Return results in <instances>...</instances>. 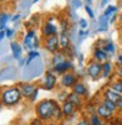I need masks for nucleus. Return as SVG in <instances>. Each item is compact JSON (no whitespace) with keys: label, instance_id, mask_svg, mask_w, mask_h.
<instances>
[{"label":"nucleus","instance_id":"1","mask_svg":"<svg viewBox=\"0 0 122 125\" xmlns=\"http://www.w3.org/2000/svg\"><path fill=\"white\" fill-rule=\"evenodd\" d=\"M57 107V102L54 99H43L38 103L35 112L39 119L42 120H49L52 116L54 109Z\"/></svg>","mask_w":122,"mask_h":125},{"label":"nucleus","instance_id":"2","mask_svg":"<svg viewBox=\"0 0 122 125\" xmlns=\"http://www.w3.org/2000/svg\"><path fill=\"white\" fill-rule=\"evenodd\" d=\"M21 98H22V93H21V90L17 87L8 88L1 93V101L5 105H14L18 103Z\"/></svg>","mask_w":122,"mask_h":125},{"label":"nucleus","instance_id":"3","mask_svg":"<svg viewBox=\"0 0 122 125\" xmlns=\"http://www.w3.org/2000/svg\"><path fill=\"white\" fill-rule=\"evenodd\" d=\"M43 73V62L40 60V58H37L31 65L26 66L25 71H23V76L25 79H33L35 76H39Z\"/></svg>","mask_w":122,"mask_h":125},{"label":"nucleus","instance_id":"4","mask_svg":"<svg viewBox=\"0 0 122 125\" xmlns=\"http://www.w3.org/2000/svg\"><path fill=\"white\" fill-rule=\"evenodd\" d=\"M23 44L31 52H33V49L38 48V37L35 36L34 31H28L27 32V34H26V37L23 39Z\"/></svg>","mask_w":122,"mask_h":125},{"label":"nucleus","instance_id":"5","mask_svg":"<svg viewBox=\"0 0 122 125\" xmlns=\"http://www.w3.org/2000/svg\"><path fill=\"white\" fill-rule=\"evenodd\" d=\"M87 74L93 80L99 79L100 75H101V64L98 62V61H92L90 64L88 65V68H87Z\"/></svg>","mask_w":122,"mask_h":125},{"label":"nucleus","instance_id":"6","mask_svg":"<svg viewBox=\"0 0 122 125\" xmlns=\"http://www.w3.org/2000/svg\"><path fill=\"white\" fill-rule=\"evenodd\" d=\"M44 45H45V49H46L48 52H50V53H56L57 49H59V45H60V43H59V37H57V36H52V37L46 38Z\"/></svg>","mask_w":122,"mask_h":125},{"label":"nucleus","instance_id":"7","mask_svg":"<svg viewBox=\"0 0 122 125\" xmlns=\"http://www.w3.org/2000/svg\"><path fill=\"white\" fill-rule=\"evenodd\" d=\"M42 32H43V36H45L46 38L49 37H52V36H57V27L51 23V19L42 27Z\"/></svg>","mask_w":122,"mask_h":125},{"label":"nucleus","instance_id":"8","mask_svg":"<svg viewBox=\"0 0 122 125\" xmlns=\"http://www.w3.org/2000/svg\"><path fill=\"white\" fill-rule=\"evenodd\" d=\"M76 76L72 73H66L61 76V85L64 87H73L76 85Z\"/></svg>","mask_w":122,"mask_h":125},{"label":"nucleus","instance_id":"9","mask_svg":"<svg viewBox=\"0 0 122 125\" xmlns=\"http://www.w3.org/2000/svg\"><path fill=\"white\" fill-rule=\"evenodd\" d=\"M16 76V69L14 66H6L4 70L0 71V81H6L14 79Z\"/></svg>","mask_w":122,"mask_h":125},{"label":"nucleus","instance_id":"10","mask_svg":"<svg viewBox=\"0 0 122 125\" xmlns=\"http://www.w3.org/2000/svg\"><path fill=\"white\" fill-rule=\"evenodd\" d=\"M56 81H57L56 76L54 74H51V73H48L45 75V77H44L43 86H44L45 90H52L55 87V85H56Z\"/></svg>","mask_w":122,"mask_h":125},{"label":"nucleus","instance_id":"11","mask_svg":"<svg viewBox=\"0 0 122 125\" xmlns=\"http://www.w3.org/2000/svg\"><path fill=\"white\" fill-rule=\"evenodd\" d=\"M21 93H22V97H26V98H31L33 96V93L38 90L35 85H32V83H26V85H22L21 86Z\"/></svg>","mask_w":122,"mask_h":125},{"label":"nucleus","instance_id":"12","mask_svg":"<svg viewBox=\"0 0 122 125\" xmlns=\"http://www.w3.org/2000/svg\"><path fill=\"white\" fill-rule=\"evenodd\" d=\"M122 98V96L120 94V93H117V92H115L112 88H107V90H105V92H104V99H107V101H111V102H117L118 99H121Z\"/></svg>","mask_w":122,"mask_h":125},{"label":"nucleus","instance_id":"13","mask_svg":"<svg viewBox=\"0 0 122 125\" xmlns=\"http://www.w3.org/2000/svg\"><path fill=\"white\" fill-rule=\"evenodd\" d=\"M95 112H96V114H98L100 118H103V119H110V118L112 116V112H110V110H109L105 105H103V104L96 105Z\"/></svg>","mask_w":122,"mask_h":125},{"label":"nucleus","instance_id":"14","mask_svg":"<svg viewBox=\"0 0 122 125\" xmlns=\"http://www.w3.org/2000/svg\"><path fill=\"white\" fill-rule=\"evenodd\" d=\"M72 68H73V66H72V62L69 61V60H65L64 62H61V64L54 66V70H55L56 73H59V74H61V73H65V74H66V71L70 70V69H72Z\"/></svg>","mask_w":122,"mask_h":125},{"label":"nucleus","instance_id":"15","mask_svg":"<svg viewBox=\"0 0 122 125\" xmlns=\"http://www.w3.org/2000/svg\"><path fill=\"white\" fill-rule=\"evenodd\" d=\"M10 47H11V50H12V56L15 59H17V60H21L22 59V56H21L22 48H21V45L17 42H11L10 43Z\"/></svg>","mask_w":122,"mask_h":125},{"label":"nucleus","instance_id":"16","mask_svg":"<svg viewBox=\"0 0 122 125\" xmlns=\"http://www.w3.org/2000/svg\"><path fill=\"white\" fill-rule=\"evenodd\" d=\"M109 22H110V19L109 17H105L104 15H101L99 19H98V25H99V27H98V31H100V32H105V31H107V26H109Z\"/></svg>","mask_w":122,"mask_h":125},{"label":"nucleus","instance_id":"17","mask_svg":"<svg viewBox=\"0 0 122 125\" xmlns=\"http://www.w3.org/2000/svg\"><path fill=\"white\" fill-rule=\"evenodd\" d=\"M94 59H95V61H98V62H100V61H107V53L106 52H104V49H95L94 50Z\"/></svg>","mask_w":122,"mask_h":125},{"label":"nucleus","instance_id":"18","mask_svg":"<svg viewBox=\"0 0 122 125\" xmlns=\"http://www.w3.org/2000/svg\"><path fill=\"white\" fill-rule=\"evenodd\" d=\"M59 43H60V48L67 49L70 47V34L69 33H60Z\"/></svg>","mask_w":122,"mask_h":125},{"label":"nucleus","instance_id":"19","mask_svg":"<svg viewBox=\"0 0 122 125\" xmlns=\"http://www.w3.org/2000/svg\"><path fill=\"white\" fill-rule=\"evenodd\" d=\"M111 73H112V64L107 60V61H105V62H103L101 64V75H103V77H110V75H111Z\"/></svg>","mask_w":122,"mask_h":125},{"label":"nucleus","instance_id":"20","mask_svg":"<svg viewBox=\"0 0 122 125\" xmlns=\"http://www.w3.org/2000/svg\"><path fill=\"white\" fill-rule=\"evenodd\" d=\"M72 92H73V93H76V94H78V96L81 97V96L87 94L88 90H87V87H86L82 82H76V85L72 87Z\"/></svg>","mask_w":122,"mask_h":125},{"label":"nucleus","instance_id":"21","mask_svg":"<svg viewBox=\"0 0 122 125\" xmlns=\"http://www.w3.org/2000/svg\"><path fill=\"white\" fill-rule=\"evenodd\" d=\"M75 105L71 103V102H69V101H65L64 102V104H62V113H64V115L65 116H69V115H71V114H73V112H75Z\"/></svg>","mask_w":122,"mask_h":125},{"label":"nucleus","instance_id":"22","mask_svg":"<svg viewBox=\"0 0 122 125\" xmlns=\"http://www.w3.org/2000/svg\"><path fill=\"white\" fill-rule=\"evenodd\" d=\"M66 101L71 102L75 107H81V105H82V99H81V97H79L78 94L73 93V92H72V93H70V94H67Z\"/></svg>","mask_w":122,"mask_h":125},{"label":"nucleus","instance_id":"23","mask_svg":"<svg viewBox=\"0 0 122 125\" xmlns=\"http://www.w3.org/2000/svg\"><path fill=\"white\" fill-rule=\"evenodd\" d=\"M10 20V16L5 12H0V31H6V23Z\"/></svg>","mask_w":122,"mask_h":125},{"label":"nucleus","instance_id":"24","mask_svg":"<svg viewBox=\"0 0 122 125\" xmlns=\"http://www.w3.org/2000/svg\"><path fill=\"white\" fill-rule=\"evenodd\" d=\"M65 61V55L62 53H55L54 56H52V65L56 66L59 64H61V62Z\"/></svg>","mask_w":122,"mask_h":125},{"label":"nucleus","instance_id":"25","mask_svg":"<svg viewBox=\"0 0 122 125\" xmlns=\"http://www.w3.org/2000/svg\"><path fill=\"white\" fill-rule=\"evenodd\" d=\"M40 55H39V53L38 52H35V50H33V52H29L28 53V58H27V60H26V66H28V65H31L32 62L37 59V58H39Z\"/></svg>","mask_w":122,"mask_h":125},{"label":"nucleus","instance_id":"26","mask_svg":"<svg viewBox=\"0 0 122 125\" xmlns=\"http://www.w3.org/2000/svg\"><path fill=\"white\" fill-rule=\"evenodd\" d=\"M62 116H64L62 109H61V108L57 105V107L54 109V112H52V116H51V118H52L54 120H60V119L62 118Z\"/></svg>","mask_w":122,"mask_h":125},{"label":"nucleus","instance_id":"27","mask_svg":"<svg viewBox=\"0 0 122 125\" xmlns=\"http://www.w3.org/2000/svg\"><path fill=\"white\" fill-rule=\"evenodd\" d=\"M101 104H103V105H105V107H106V108H107L110 112H112V113H113V112L117 109V107H116V103H115V102H111V101H107V99H104Z\"/></svg>","mask_w":122,"mask_h":125},{"label":"nucleus","instance_id":"28","mask_svg":"<svg viewBox=\"0 0 122 125\" xmlns=\"http://www.w3.org/2000/svg\"><path fill=\"white\" fill-rule=\"evenodd\" d=\"M89 124L90 125H103V121H101V118L95 113V114H92L90 120H89Z\"/></svg>","mask_w":122,"mask_h":125},{"label":"nucleus","instance_id":"29","mask_svg":"<svg viewBox=\"0 0 122 125\" xmlns=\"http://www.w3.org/2000/svg\"><path fill=\"white\" fill-rule=\"evenodd\" d=\"M117 10H118V9H117L116 6H109V8L105 10V12H104V16L110 19L112 15H115V14L117 12Z\"/></svg>","mask_w":122,"mask_h":125},{"label":"nucleus","instance_id":"30","mask_svg":"<svg viewBox=\"0 0 122 125\" xmlns=\"http://www.w3.org/2000/svg\"><path fill=\"white\" fill-rule=\"evenodd\" d=\"M104 52H106L107 54H112L115 52V44L112 42H106V44L104 45Z\"/></svg>","mask_w":122,"mask_h":125},{"label":"nucleus","instance_id":"31","mask_svg":"<svg viewBox=\"0 0 122 125\" xmlns=\"http://www.w3.org/2000/svg\"><path fill=\"white\" fill-rule=\"evenodd\" d=\"M111 88H112L115 92H117V93H120V94L122 96V81H116V82H113L112 86H111Z\"/></svg>","mask_w":122,"mask_h":125},{"label":"nucleus","instance_id":"32","mask_svg":"<svg viewBox=\"0 0 122 125\" xmlns=\"http://www.w3.org/2000/svg\"><path fill=\"white\" fill-rule=\"evenodd\" d=\"M78 23H79V27H81L82 30H84V28L88 27V22H87L86 20H83V19H81V20L78 21Z\"/></svg>","mask_w":122,"mask_h":125},{"label":"nucleus","instance_id":"33","mask_svg":"<svg viewBox=\"0 0 122 125\" xmlns=\"http://www.w3.org/2000/svg\"><path fill=\"white\" fill-rule=\"evenodd\" d=\"M86 11H87V14L89 15V17H90V19H94V12H93V10H92V8H90L89 5H87V6H86Z\"/></svg>","mask_w":122,"mask_h":125},{"label":"nucleus","instance_id":"34","mask_svg":"<svg viewBox=\"0 0 122 125\" xmlns=\"http://www.w3.org/2000/svg\"><path fill=\"white\" fill-rule=\"evenodd\" d=\"M31 125H43V120L39 119V118H35V119L31 123Z\"/></svg>","mask_w":122,"mask_h":125},{"label":"nucleus","instance_id":"35","mask_svg":"<svg viewBox=\"0 0 122 125\" xmlns=\"http://www.w3.org/2000/svg\"><path fill=\"white\" fill-rule=\"evenodd\" d=\"M71 5H73L75 9H79L82 5V1H71Z\"/></svg>","mask_w":122,"mask_h":125},{"label":"nucleus","instance_id":"36","mask_svg":"<svg viewBox=\"0 0 122 125\" xmlns=\"http://www.w3.org/2000/svg\"><path fill=\"white\" fill-rule=\"evenodd\" d=\"M76 125H90V124H89V121H88V120H86V119H81Z\"/></svg>","mask_w":122,"mask_h":125},{"label":"nucleus","instance_id":"37","mask_svg":"<svg viewBox=\"0 0 122 125\" xmlns=\"http://www.w3.org/2000/svg\"><path fill=\"white\" fill-rule=\"evenodd\" d=\"M116 107H117V109H118V110H122V98H121V99H118V101L116 102Z\"/></svg>","mask_w":122,"mask_h":125},{"label":"nucleus","instance_id":"38","mask_svg":"<svg viewBox=\"0 0 122 125\" xmlns=\"http://www.w3.org/2000/svg\"><path fill=\"white\" fill-rule=\"evenodd\" d=\"M12 36H14V30H6V37L11 38Z\"/></svg>","mask_w":122,"mask_h":125},{"label":"nucleus","instance_id":"39","mask_svg":"<svg viewBox=\"0 0 122 125\" xmlns=\"http://www.w3.org/2000/svg\"><path fill=\"white\" fill-rule=\"evenodd\" d=\"M20 19H21V15H20V14H17V15H15V16L11 19V21H12V22H16V21H18Z\"/></svg>","mask_w":122,"mask_h":125},{"label":"nucleus","instance_id":"40","mask_svg":"<svg viewBox=\"0 0 122 125\" xmlns=\"http://www.w3.org/2000/svg\"><path fill=\"white\" fill-rule=\"evenodd\" d=\"M4 37H6V31H0V42L4 39Z\"/></svg>","mask_w":122,"mask_h":125},{"label":"nucleus","instance_id":"41","mask_svg":"<svg viewBox=\"0 0 122 125\" xmlns=\"http://www.w3.org/2000/svg\"><path fill=\"white\" fill-rule=\"evenodd\" d=\"M37 94H38V90H37V91L33 93V96L31 97V101H35V98H37Z\"/></svg>","mask_w":122,"mask_h":125},{"label":"nucleus","instance_id":"42","mask_svg":"<svg viewBox=\"0 0 122 125\" xmlns=\"http://www.w3.org/2000/svg\"><path fill=\"white\" fill-rule=\"evenodd\" d=\"M116 17H117V15H116V14H115V15H112V16H111V19H110V22H115Z\"/></svg>","mask_w":122,"mask_h":125},{"label":"nucleus","instance_id":"43","mask_svg":"<svg viewBox=\"0 0 122 125\" xmlns=\"http://www.w3.org/2000/svg\"><path fill=\"white\" fill-rule=\"evenodd\" d=\"M100 5H101V8H104L105 5H107V1H106V0H104V1H101V3H100Z\"/></svg>","mask_w":122,"mask_h":125},{"label":"nucleus","instance_id":"44","mask_svg":"<svg viewBox=\"0 0 122 125\" xmlns=\"http://www.w3.org/2000/svg\"><path fill=\"white\" fill-rule=\"evenodd\" d=\"M117 59H118V61L121 62V64H122V55H118V56H117Z\"/></svg>","mask_w":122,"mask_h":125},{"label":"nucleus","instance_id":"45","mask_svg":"<svg viewBox=\"0 0 122 125\" xmlns=\"http://www.w3.org/2000/svg\"><path fill=\"white\" fill-rule=\"evenodd\" d=\"M23 64H25V60H23V59H21V60H20V65L22 66Z\"/></svg>","mask_w":122,"mask_h":125},{"label":"nucleus","instance_id":"46","mask_svg":"<svg viewBox=\"0 0 122 125\" xmlns=\"http://www.w3.org/2000/svg\"><path fill=\"white\" fill-rule=\"evenodd\" d=\"M120 25H121V26H122V14H121V15H120Z\"/></svg>","mask_w":122,"mask_h":125},{"label":"nucleus","instance_id":"47","mask_svg":"<svg viewBox=\"0 0 122 125\" xmlns=\"http://www.w3.org/2000/svg\"><path fill=\"white\" fill-rule=\"evenodd\" d=\"M49 125H56V124H55V123H50Z\"/></svg>","mask_w":122,"mask_h":125},{"label":"nucleus","instance_id":"48","mask_svg":"<svg viewBox=\"0 0 122 125\" xmlns=\"http://www.w3.org/2000/svg\"><path fill=\"white\" fill-rule=\"evenodd\" d=\"M0 110H1V104H0Z\"/></svg>","mask_w":122,"mask_h":125}]
</instances>
